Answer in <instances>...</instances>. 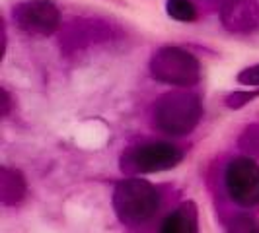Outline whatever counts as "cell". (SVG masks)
<instances>
[{
  "label": "cell",
  "mask_w": 259,
  "mask_h": 233,
  "mask_svg": "<svg viewBox=\"0 0 259 233\" xmlns=\"http://www.w3.org/2000/svg\"><path fill=\"white\" fill-rule=\"evenodd\" d=\"M205 113L199 93L189 90H174L162 93L152 105L150 123L152 129L171 136H189L201 123Z\"/></svg>",
  "instance_id": "1"
},
{
  "label": "cell",
  "mask_w": 259,
  "mask_h": 233,
  "mask_svg": "<svg viewBox=\"0 0 259 233\" xmlns=\"http://www.w3.org/2000/svg\"><path fill=\"white\" fill-rule=\"evenodd\" d=\"M111 206L117 220L131 229H137L156 218L162 206V194L156 185L143 177H125L113 187Z\"/></svg>",
  "instance_id": "2"
},
{
  "label": "cell",
  "mask_w": 259,
  "mask_h": 233,
  "mask_svg": "<svg viewBox=\"0 0 259 233\" xmlns=\"http://www.w3.org/2000/svg\"><path fill=\"white\" fill-rule=\"evenodd\" d=\"M185 157L182 146L168 140H144L127 146L119 155V169L125 177H143L176 169Z\"/></svg>",
  "instance_id": "3"
},
{
  "label": "cell",
  "mask_w": 259,
  "mask_h": 233,
  "mask_svg": "<svg viewBox=\"0 0 259 233\" xmlns=\"http://www.w3.org/2000/svg\"><path fill=\"white\" fill-rule=\"evenodd\" d=\"M148 72L152 80L178 90H189L203 78L199 59L178 45H164L156 49L148 63Z\"/></svg>",
  "instance_id": "4"
},
{
  "label": "cell",
  "mask_w": 259,
  "mask_h": 233,
  "mask_svg": "<svg viewBox=\"0 0 259 233\" xmlns=\"http://www.w3.org/2000/svg\"><path fill=\"white\" fill-rule=\"evenodd\" d=\"M224 191L240 208L259 206V163L251 155H236L224 167Z\"/></svg>",
  "instance_id": "5"
},
{
  "label": "cell",
  "mask_w": 259,
  "mask_h": 233,
  "mask_svg": "<svg viewBox=\"0 0 259 233\" xmlns=\"http://www.w3.org/2000/svg\"><path fill=\"white\" fill-rule=\"evenodd\" d=\"M10 18L29 37H49L61 27V10L53 0H22L14 4Z\"/></svg>",
  "instance_id": "6"
},
{
  "label": "cell",
  "mask_w": 259,
  "mask_h": 233,
  "mask_svg": "<svg viewBox=\"0 0 259 233\" xmlns=\"http://www.w3.org/2000/svg\"><path fill=\"white\" fill-rule=\"evenodd\" d=\"M221 24L234 35H247L259 27V0H222Z\"/></svg>",
  "instance_id": "7"
},
{
  "label": "cell",
  "mask_w": 259,
  "mask_h": 233,
  "mask_svg": "<svg viewBox=\"0 0 259 233\" xmlns=\"http://www.w3.org/2000/svg\"><path fill=\"white\" fill-rule=\"evenodd\" d=\"M158 233H199V208L193 200H185L162 220Z\"/></svg>",
  "instance_id": "8"
},
{
  "label": "cell",
  "mask_w": 259,
  "mask_h": 233,
  "mask_svg": "<svg viewBox=\"0 0 259 233\" xmlns=\"http://www.w3.org/2000/svg\"><path fill=\"white\" fill-rule=\"evenodd\" d=\"M27 196L26 175L16 167H0V202L2 206H18Z\"/></svg>",
  "instance_id": "9"
},
{
  "label": "cell",
  "mask_w": 259,
  "mask_h": 233,
  "mask_svg": "<svg viewBox=\"0 0 259 233\" xmlns=\"http://www.w3.org/2000/svg\"><path fill=\"white\" fill-rule=\"evenodd\" d=\"M166 14L174 22L191 24L197 20V6L191 0H166Z\"/></svg>",
  "instance_id": "10"
},
{
  "label": "cell",
  "mask_w": 259,
  "mask_h": 233,
  "mask_svg": "<svg viewBox=\"0 0 259 233\" xmlns=\"http://www.w3.org/2000/svg\"><path fill=\"white\" fill-rule=\"evenodd\" d=\"M259 99V88H247V90H236L230 91L224 97V105L232 111H240L247 105H251L253 101Z\"/></svg>",
  "instance_id": "11"
},
{
  "label": "cell",
  "mask_w": 259,
  "mask_h": 233,
  "mask_svg": "<svg viewBox=\"0 0 259 233\" xmlns=\"http://www.w3.org/2000/svg\"><path fill=\"white\" fill-rule=\"evenodd\" d=\"M238 148L246 155L259 157V123H253L244 129L238 138Z\"/></svg>",
  "instance_id": "12"
},
{
  "label": "cell",
  "mask_w": 259,
  "mask_h": 233,
  "mask_svg": "<svg viewBox=\"0 0 259 233\" xmlns=\"http://www.w3.org/2000/svg\"><path fill=\"white\" fill-rule=\"evenodd\" d=\"M226 233H259V221L249 214H238L226 225Z\"/></svg>",
  "instance_id": "13"
},
{
  "label": "cell",
  "mask_w": 259,
  "mask_h": 233,
  "mask_svg": "<svg viewBox=\"0 0 259 233\" xmlns=\"http://www.w3.org/2000/svg\"><path fill=\"white\" fill-rule=\"evenodd\" d=\"M236 80H238V84H242L246 88H259V63L242 68Z\"/></svg>",
  "instance_id": "14"
},
{
  "label": "cell",
  "mask_w": 259,
  "mask_h": 233,
  "mask_svg": "<svg viewBox=\"0 0 259 233\" xmlns=\"http://www.w3.org/2000/svg\"><path fill=\"white\" fill-rule=\"evenodd\" d=\"M12 109V95L8 93L6 88H0V115L8 116Z\"/></svg>",
  "instance_id": "15"
}]
</instances>
